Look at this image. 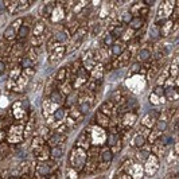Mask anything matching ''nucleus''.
I'll list each match as a JSON object with an SVG mask.
<instances>
[{
    "label": "nucleus",
    "mask_w": 179,
    "mask_h": 179,
    "mask_svg": "<svg viewBox=\"0 0 179 179\" xmlns=\"http://www.w3.org/2000/svg\"><path fill=\"white\" fill-rule=\"evenodd\" d=\"M164 94L167 96V99H169V100H176V99H178V93H176L175 86H170L169 89H166Z\"/></svg>",
    "instance_id": "f257e3e1"
},
{
    "label": "nucleus",
    "mask_w": 179,
    "mask_h": 179,
    "mask_svg": "<svg viewBox=\"0 0 179 179\" xmlns=\"http://www.w3.org/2000/svg\"><path fill=\"white\" fill-rule=\"evenodd\" d=\"M28 32H30V27L28 26H20L18 31V38L19 39H24L28 36Z\"/></svg>",
    "instance_id": "f03ea898"
},
{
    "label": "nucleus",
    "mask_w": 179,
    "mask_h": 179,
    "mask_svg": "<svg viewBox=\"0 0 179 179\" xmlns=\"http://www.w3.org/2000/svg\"><path fill=\"white\" fill-rule=\"evenodd\" d=\"M15 36H16V32L14 31V27H7L6 30H4V38L8 39V41H11V39H14Z\"/></svg>",
    "instance_id": "7ed1b4c3"
},
{
    "label": "nucleus",
    "mask_w": 179,
    "mask_h": 179,
    "mask_svg": "<svg viewBox=\"0 0 179 179\" xmlns=\"http://www.w3.org/2000/svg\"><path fill=\"white\" fill-rule=\"evenodd\" d=\"M134 144H135V147L141 148L144 144H145V139H144V136H141V135H136V136L134 137Z\"/></svg>",
    "instance_id": "20e7f679"
},
{
    "label": "nucleus",
    "mask_w": 179,
    "mask_h": 179,
    "mask_svg": "<svg viewBox=\"0 0 179 179\" xmlns=\"http://www.w3.org/2000/svg\"><path fill=\"white\" fill-rule=\"evenodd\" d=\"M129 24L132 26V28H134V30H139V28L143 26V19H141V18H134L132 20H131Z\"/></svg>",
    "instance_id": "39448f33"
},
{
    "label": "nucleus",
    "mask_w": 179,
    "mask_h": 179,
    "mask_svg": "<svg viewBox=\"0 0 179 179\" xmlns=\"http://www.w3.org/2000/svg\"><path fill=\"white\" fill-rule=\"evenodd\" d=\"M150 57H151L150 50L143 49V50H140V51H139V59H140V61H148V59H150Z\"/></svg>",
    "instance_id": "423d86ee"
},
{
    "label": "nucleus",
    "mask_w": 179,
    "mask_h": 179,
    "mask_svg": "<svg viewBox=\"0 0 179 179\" xmlns=\"http://www.w3.org/2000/svg\"><path fill=\"white\" fill-rule=\"evenodd\" d=\"M101 158H102V160L106 162V163L112 162V159H113V154H112V151H110V150H105V151H102Z\"/></svg>",
    "instance_id": "0eeeda50"
},
{
    "label": "nucleus",
    "mask_w": 179,
    "mask_h": 179,
    "mask_svg": "<svg viewBox=\"0 0 179 179\" xmlns=\"http://www.w3.org/2000/svg\"><path fill=\"white\" fill-rule=\"evenodd\" d=\"M50 172V167L46 163H41V164L38 166V174H41V175H46V174H49Z\"/></svg>",
    "instance_id": "6e6552de"
},
{
    "label": "nucleus",
    "mask_w": 179,
    "mask_h": 179,
    "mask_svg": "<svg viewBox=\"0 0 179 179\" xmlns=\"http://www.w3.org/2000/svg\"><path fill=\"white\" fill-rule=\"evenodd\" d=\"M63 155V148L59 147V145H57V147L53 148V151H51V156L53 158H61Z\"/></svg>",
    "instance_id": "1a4fd4ad"
},
{
    "label": "nucleus",
    "mask_w": 179,
    "mask_h": 179,
    "mask_svg": "<svg viewBox=\"0 0 179 179\" xmlns=\"http://www.w3.org/2000/svg\"><path fill=\"white\" fill-rule=\"evenodd\" d=\"M121 53H123V46L115 43V45L112 46V55L113 57H119Z\"/></svg>",
    "instance_id": "9d476101"
},
{
    "label": "nucleus",
    "mask_w": 179,
    "mask_h": 179,
    "mask_svg": "<svg viewBox=\"0 0 179 179\" xmlns=\"http://www.w3.org/2000/svg\"><path fill=\"white\" fill-rule=\"evenodd\" d=\"M51 99H53V101H55V102H62L63 101V96H62V93H61V92L55 90V92H53Z\"/></svg>",
    "instance_id": "9b49d317"
},
{
    "label": "nucleus",
    "mask_w": 179,
    "mask_h": 179,
    "mask_svg": "<svg viewBox=\"0 0 179 179\" xmlns=\"http://www.w3.org/2000/svg\"><path fill=\"white\" fill-rule=\"evenodd\" d=\"M55 39H57V42H59V43L66 42V39H67L66 32H65V31H59V32H58V34L55 35Z\"/></svg>",
    "instance_id": "f8f14e48"
},
{
    "label": "nucleus",
    "mask_w": 179,
    "mask_h": 179,
    "mask_svg": "<svg viewBox=\"0 0 179 179\" xmlns=\"http://www.w3.org/2000/svg\"><path fill=\"white\" fill-rule=\"evenodd\" d=\"M155 128H156V131H159V132H163V131L167 128V123H166L164 120H159L158 123H156V125H155Z\"/></svg>",
    "instance_id": "ddd939ff"
},
{
    "label": "nucleus",
    "mask_w": 179,
    "mask_h": 179,
    "mask_svg": "<svg viewBox=\"0 0 179 179\" xmlns=\"http://www.w3.org/2000/svg\"><path fill=\"white\" fill-rule=\"evenodd\" d=\"M89 110H90V105H89V102H82L80 106V112L82 115H88Z\"/></svg>",
    "instance_id": "4468645a"
},
{
    "label": "nucleus",
    "mask_w": 179,
    "mask_h": 179,
    "mask_svg": "<svg viewBox=\"0 0 179 179\" xmlns=\"http://www.w3.org/2000/svg\"><path fill=\"white\" fill-rule=\"evenodd\" d=\"M63 117H65V109H63V108H58L55 110V113H54V119H55V120H62Z\"/></svg>",
    "instance_id": "2eb2a0df"
},
{
    "label": "nucleus",
    "mask_w": 179,
    "mask_h": 179,
    "mask_svg": "<svg viewBox=\"0 0 179 179\" xmlns=\"http://www.w3.org/2000/svg\"><path fill=\"white\" fill-rule=\"evenodd\" d=\"M22 66L24 67V69H31L32 67V61L28 58V57H24L23 59H22Z\"/></svg>",
    "instance_id": "dca6fc26"
},
{
    "label": "nucleus",
    "mask_w": 179,
    "mask_h": 179,
    "mask_svg": "<svg viewBox=\"0 0 179 179\" xmlns=\"http://www.w3.org/2000/svg\"><path fill=\"white\" fill-rule=\"evenodd\" d=\"M132 19H134V16H132V14H131L129 11H128V12H124L123 16H121V20H123L124 23H131Z\"/></svg>",
    "instance_id": "f3484780"
},
{
    "label": "nucleus",
    "mask_w": 179,
    "mask_h": 179,
    "mask_svg": "<svg viewBox=\"0 0 179 179\" xmlns=\"http://www.w3.org/2000/svg\"><path fill=\"white\" fill-rule=\"evenodd\" d=\"M117 140H119V137H117V135H113V134H110L109 135V137H108V145H115V144L117 143Z\"/></svg>",
    "instance_id": "a211bd4d"
},
{
    "label": "nucleus",
    "mask_w": 179,
    "mask_h": 179,
    "mask_svg": "<svg viewBox=\"0 0 179 179\" xmlns=\"http://www.w3.org/2000/svg\"><path fill=\"white\" fill-rule=\"evenodd\" d=\"M43 30H45V24L43 23H38V24L35 26V31H34V34L35 35H39V34H42Z\"/></svg>",
    "instance_id": "6ab92c4d"
},
{
    "label": "nucleus",
    "mask_w": 179,
    "mask_h": 179,
    "mask_svg": "<svg viewBox=\"0 0 179 179\" xmlns=\"http://www.w3.org/2000/svg\"><path fill=\"white\" fill-rule=\"evenodd\" d=\"M123 34V27H116L115 30H113V32L110 34L112 36H120Z\"/></svg>",
    "instance_id": "aec40b11"
},
{
    "label": "nucleus",
    "mask_w": 179,
    "mask_h": 179,
    "mask_svg": "<svg viewBox=\"0 0 179 179\" xmlns=\"http://www.w3.org/2000/svg\"><path fill=\"white\" fill-rule=\"evenodd\" d=\"M163 143H164L166 145H170V144L174 143V137L172 136H164L163 137Z\"/></svg>",
    "instance_id": "412c9836"
},
{
    "label": "nucleus",
    "mask_w": 179,
    "mask_h": 179,
    "mask_svg": "<svg viewBox=\"0 0 179 179\" xmlns=\"http://www.w3.org/2000/svg\"><path fill=\"white\" fill-rule=\"evenodd\" d=\"M154 94H156L159 97V96H163L164 94V89L162 88V86H156V88H155V93Z\"/></svg>",
    "instance_id": "4be33fe9"
},
{
    "label": "nucleus",
    "mask_w": 179,
    "mask_h": 179,
    "mask_svg": "<svg viewBox=\"0 0 179 179\" xmlns=\"http://www.w3.org/2000/svg\"><path fill=\"white\" fill-rule=\"evenodd\" d=\"M104 43H105L106 46H113V36L109 34L108 36L105 38V41H104Z\"/></svg>",
    "instance_id": "5701e85b"
},
{
    "label": "nucleus",
    "mask_w": 179,
    "mask_h": 179,
    "mask_svg": "<svg viewBox=\"0 0 179 179\" xmlns=\"http://www.w3.org/2000/svg\"><path fill=\"white\" fill-rule=\"evenodd\" d=\"M131 70H132V73H137V71L140 70V63H134Z\"/></svg>",
    "instance_id": "b1692460"
},
{
    "label": "nucleus",
    "mask_w": 179,
    "mask_h": 179,
    "mask_svg": "<svg viewBox=\"0 0 179 179\" xmlns=\"http://www.w3.org/2000/svg\"><path fill=\"white\" fill-rule=\"evenodd\" d=\"M151 36H152V38H156V36H159V30H156L155 27H152V30H151Z\"/></svg>",
    "instance_id": "393cba45"
},
{
    "label": "nucleus",
    "mask_w": 179,
    "mask_h": 179,
    "mask_svg": "<svg viewBox=\"0 0 179 179\" xmlns=\"http://www.w3.org/2000/svg\"><path fill=\"white\" fill-rule=\"evenodd\" d=\"M150 101H151L152 104H155V105H156V104H158V102H159L158 96H156V94H152V96H151V100H150Z\"/></svg>",
    "instance_id": "a878e982"
},
{
    "label": "nucleus",
    "mask_w": 179,
    "mask_h": 179,
    "mask_svg": "<svg viewBox=\"0 0 179 179\" xmlns=\"http://www.w3.org/2000/svg\"><path fill=\"white\" fill-rule=\"evenodd\" d=\"M57 78H58V80H63V78H65V69H62V70H61L59 73H58Z\"/></svg>",
    "instance_id": "bb28decb"
},
{
    "label": "nucleus",
    "mask_w": 179,
    "mask_h": 179,
    "mask_svg": "<svg viewBox=\"0 0 179 179\" xmlns=\"http://www.w3.org/2000/svg\"><path fill=\"white\" fill-rule=\"evenodd\" d=\"M4 70H6V65H4L3 61H0V74H3Z\"/></svg>",
    "instance_id": "cd10ccee"
},
{
    "label": "nucleus",
    "mask_w": 179,
    "mask_h": 179,
    "mask_svg": "<svg viewBox=\"0 0 179 179\" xmlns=\"http://www.w3.org/2000/svg\"><path fill=\"white\" fill-rule=\"evenodd\" d=\"M170 26H171V23H166L164 24V28H163V35H166V31L170 30Z\"/></svg>",
    "instance_id": "c85d7f7f"
}]
</instances>
